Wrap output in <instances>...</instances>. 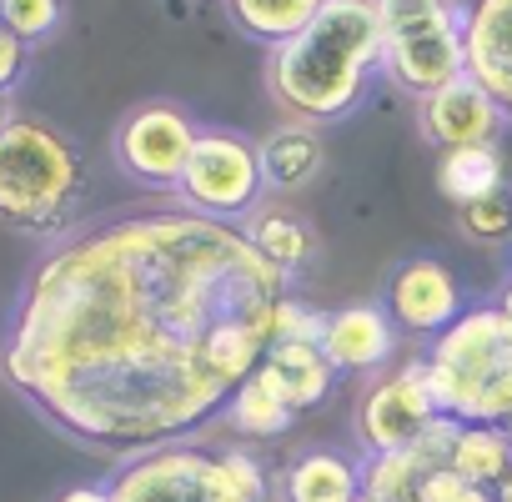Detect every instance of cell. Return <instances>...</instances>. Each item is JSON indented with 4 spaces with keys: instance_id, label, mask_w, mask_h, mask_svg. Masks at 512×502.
<instances>
[{
    "instance_id": "603a6c76",
    "label": "cell",
    "mask_w": 512,
    "mask_h": 502,
    "mask_svg": "<svg viewBox=\"0 0 512 502\" xmlns=\"http://www.w3.org/2000/svg\"><path fill=\"white\" fill-rule=\"evenodd\" d=\"M457 226L472 236V241H507L512 236V186L507 191H492L482 201H467L457 206Z\"/></svg>"
},
{
    "instance_id": "e0dca14e",
    "label": "cell",
    "mask_w": 512,
    "mask_h": 502,
    "mask_svg": "<svg viewBox=\"0 0 512 502\" xmlns=\"http://www.w3.org/2000/svg\"><path fill=\"white\" fill-rule=\"evenodd\" d=\"M256 151H262L267 191H307L322 176V166H327L322 131L317 126H297V121H282L267 141H256Z\"/></svg>"
},
{
    "instance_id": "7a4b0ae2",
    "label": "cell",
    "mask_w": 512,
    "mask_h": 502,
    "mask_svg": "<svg viewBox=\"0 0 512 502\" xmlns=\"http://www.w3.org/2000/svg\"><path fill=\"white\" fill-rule=\"evenodd\" d=\"M382 51L377 0H327L302 36L267 56V96L297 126H337L377 86Z\"/></svg>"
},
{
    "instance_id": "5bb4252c",
    "label": "cell",
    "mask_w": 512,
    "mask_h": 502,
    "mask_svg": "<svg viewBox=\"0 0 512 502\" xmlns=\"http://www.w3.org/2000/svg\"><path fill=\"white\" fill-rule=\"evenodd\" d=\"M241 231H246V241L262 251V257H267L287 282L302 277V272L312 267V257H317V226H312L297 206L262 201V206L241 221Z\"/></svg>"
},
{
    "instance_id": "277c9868",
    "label": "cell",
    "mask_w": 512,
    "mask_h": 502,
    "mask_svg": "<svg viewBox=\"0 0 512 502\" xmlns=\"http://www.w3.org/2000/svg\"><path fill=\"white\" fill-rule=\"evenodd\" d=\"M422 362L442 417L512 422V317L497 302L467 307L442 337H432Z\"/></svg>"
},
{
    "instance_id": "83f0119b",
    "label": "cell",
    "mask_w": 512,
    "mask_h": 502,
    "mask_svg": "<svg viewBox=\"0 0 512 502\" xmlns=\"http://www.w3.org/2000/svg\"><path fill=\"white\" fill-rule=\"evenodd\" d=\"M492 492H497V502H512V467H507V477H502Z\"/></svg>"
},
{
    "instance_id": "484cf974",
    "label": "cell",
    "mask_w": 512,
    "mask_h": 502,
    "mask_svg": "<svg viewBox=\"0 0 512 502\" xmlns=\"http://www.w3.org/2000/svg\"><path fill=\"white\" fill-rule=\"evenodd\" d=\"M26 66H31V46L21 36H11L6 26H0V91H16L26 81Z\"/></svg>"
},
{
    "instance_id": "3957f363",
    "label": "cell",
    "mask_w": 512,
    "mask_h": 502,
    "mask_svg": "<svg viewBox=\"0 0 512 502\" xmlns=\"http://www.w3.org/2000/svg\"><path fill=\"white\" fill-rule=\"evenodd\" d=\"M86 151L41 116L0 126V226L36 241H66L86 201Z\"/></svg>"
},
{
    "instance_id": "7402d4cb",
    "label": "cell",
    "mask_w": 512,
    "mask_h": 502,
    "mask_svg": "<svg viewBox=\"0 0 512 502\" xmlns=\"http://www.w3.org/2000/svg\"><path fill=\"white\" fill-rule=\"evenodd\" d=\"M0 26L26 46H41L66 26V0H0Z\"/></svg>"
},
{
    "instance_id": "5b68a950",
    "label": "cell",
    "mask_w": 512,
    "mask_h": 502,
    "mask_svg": "<svg viewBox=\"0 0 512 502\" xmlns=\"http://www.w3.org/2000/svg\"><path fill=\"white\" fill-rule=\"evenodd\" d=\"M382 76L407 96H432L467 76V0H377Z\"/></svg>"
},
{
    "instance_id": "ffe728a7",
    "label": "cell",
    "mask_w": 512,
    "mask_h": 502,
    "mask_svg": "<svg viewBox=\"0 0 512 502\" xmlns=\"http://www.w3.org/2000/svg\"><path fill=\"white\" fill-rule=\"evenodd\" d=\"M437 191L452 206L482 201L492 191H507V171L497 146H462V151H442L437 156Z\"/></svg>"
},
{
    "instance_id": "9a60e30c",
    "label": "cell",
    "mask_w": 512,
    "mask_h": 502,
    "mask_svg": "<svg viewBox=\"0 0 512 502\" xmlns=\"http://www.w3.org/2000/svg\"><path fill=\"white\" fill-rule=\"evenodd\" d=\"M256 372H262V377L282 392V402H287L292 412L322 407V402L332 397V382H337V367L322 357L317 342H272Z\"/></svg>"
},
{
    "instance_id": "7c38bea8",
    "label": "cell",
    "mask_w": 512,
    "mask_h": 502,
    "mask_svg": "<svg viewBox=\"0 0 512 502\" xmlns=\"http://www.w3.org/2000/svg\"><path fill=\"white\" fill-rule=\"evenodd\" d=\"M317 347L337 372H382L397 352V322L387 302H352L327 312Z\"/></svg>"
},
{
    "instance_id": "44dd1931",
    "label": "cell",
    "mask_w": 512,
    "mask_h": 502,
    "mask_svg": "<svg viewBox=\"0 0 512 502\" xmlns=\"http://www.w3.org/2000/svg\"><path fill=\"white\" fill-rule=\"evenodd\" d=\"M226 417H231V427H236L241 437H277V432H287V427H292V417H297V412L282 402V392H277L262 372H251V377L231 392Z\"/></svg>"
},
{
    "instance_id": "8992f818",
    "label": "cell",
    "mask_w": 512,
    "mask_h": 502,
    "mask_svg": "<svg viewBox=\"0 0 512 502\" xmlns=\"http://www.w3.org/2000/svg\"><path fill=\"white\" fill-rule=\"evenodd\" d=\"M176 196L196 216L241 226L267 201V176H262V151H256V141L241 136V131H226V126H201Z\"/></svg>"
},
{
    "instance_id": "ba28073f",
    "label": "cell",
    "mask_w": 512,
    "mask_h": 502,
    "mask_svg": "<svg viewBox=\"0 0 512 502\" xmlns=\"http://www.w3.org/2000/svg\"><path fill=\"white\" fill-rule=\"evenodd\" d=\"M201 121L181 101H141L111 131V161L146 191H176L191 161Z\"/></svg>"
},
{
    "instance_id": "f546056e",
    "label": "cell",
    "mask_w": 512,
    "mask_h": 502,
    "mask_svg": "<svg viewBox=\"0 0 512 502\" xmlns=\"http://www.w3.org/2000/svg\"><path fill=\"white\" fill-rule=\"evenodd\" d=\"M497 307H502V312H507V317H512V282H507V287H502V297H497Z\"/></svg>"
},
{
    "instance_id": "d4e9b609",
    "label": "cell",
    "mask_w": 512,
    "mask_h": 502,
    "mask_svg": "<svg viewBox=\"0 0 512 502\" xmlns=\"http://www.w3.org/2000/svg\"><path fill=\"white\" fill-rule=\"evenodd\" d=\"M322 322H327V312H312L307 302L282 297L277 322H272V342H317L322 337Z\"/></svg>"
},
{
    "instance_id": "4316f807",
    "label": "cell",
    "mask_w": 512,
    "mask_h": 502,
    "mask_svg": "<svg viewBox=\"0 0 512 502\" xmlns=\"http://www.w3.org/2000/svg\"><path fill=\"white\" fill-rule=\"evenodd\" d=\"M51 502H116V497H111V482H71Z\"/></svg>"
},
{
    "instance_id": "6da1fadb",
    "label": "cell",
    "mask_w": 512,
    "mask_h": 502,
    "mask_svg": "<svg viewBox=\"0 0 512 502\" xmlns=\"http://www.w3.org/2000/svg\"><path fill=\"white\" fill-rule=\"evenodd\" d=\"M282 297L287 277L231 221L186 206L111 216L31 267L0 377L81 447L191 442L262 367Z\"/></svg>"
},
{
    "instance_id": "d6986e66",
    "label": "cell",
    "mask_w": 512,
    "mask_h": 502,
    "mask_svg": "<svg viewBox=\"0 0 512 502\" xmlns=\"http://www.w3.org/2000/svg\"><path fill=\"white\" fill-rule=\"evenodd\" d=\"M447 467L477 487H497L512 467V437L507 427L492 422H457L452 442H447Z\"/></svg>"
},
{
    "instance_id": "ac0fdd59",
    "label": "cell",
    "mask_w": 512,
    "mask_h": 502,
    "mask_svg": "<svg viewBox=\"0 0 512 502\" xmlns=\"http://www.w3.org/2000/svg\"><path fill=\"white\" fill-rule=\"evenodd\" d=\"M322 6L327 0H226V16L246 41L277 51L292 36H302L322 16Z\"/></svg>"
},
{
    "instance_id": "f1b7e54d",
    "label": "cell",
    "mask_w": 512,
    "mask_h": 502,
    "mask_svg": "<svg viewBox=\"0 0 512 502\" xmlns=\"http://www.w3.org/2000/svg\"><path fill=\"white\" fill-rule=\"evenodd\" d=\"M11 116H16V106H11V96H6V91H0V126H6Z\"/></svg>"
},
{
    "instance_id": "9c48e42d",
    "label": "cell",
    "mask_w": 512,
    "mask_h": 502,
    "mask_svg": "<svg viewBox=\"0 0 512 502\" xmlns=\"http://www.w3.org/2000/svg\"><path fill=\"white\" fill-rule=\"evenodd\" d=\"M437 397L427 382V362L407 357L402 367L382 372L362 402H357V442L367 447V457L377 452H407L427 437V427L437 422Z\"/></svg>"
},
{
    "instance_id": "52a82bcc",
    "label": "cell",
    "mask_w": 512,
    "mask_h": 502,
    "mask_svg": "<svg viewBox=\"0 0 512 502\" xmlns=\"http://www.w3.org/2000/svg\"><path fill=\"white\" fill-rule=\"evenodd\" d=\"M116 502H256L226 467L221 447L171 442L136 452L111 477Z\"/></svg>"
},
{
    "instance_id": "4fadbf2b",
    "label": "cell",
    "mask_w": 512,
    "mask_h": 502,
    "mask_svg": "<svg viewBox=\"0 0 512 502\" xmlns=\"http://www.w3.org/2000/svg\"><path fill=\"white\" fill-rule=\"evenodd\" d=\"M467 76L512 121V0H467Z\"/></svg>"
},
{
    "instance_id": "4dcf8cb0",
    "label": "cell",
    "mask_w": 512,
    "mask_h": 502,
    "mask_svg": "<svg viewBox=\"0 0 512 502\" xmlns=\"http://www.w3.org/2000/svg\"><path fill=\"white\" fill-rule=\"evenodd\" d=\"M507 437H512V422H507Z\"/></svg>"
},
{
    "instance_id": "8fae6325",
    "label": "cell",
    "mask_w": 512,
    "mask_h": 502,
    "mask_svg": "<svg viewBox=\"0 0 512 502\" xmlns=\"http://www.w3.org/2000/svg\"><path fill=\"white\" fill-rule=\"evenodd\" d=\"M387 312H392V322H397L402 332H412V337H442V332L467 312L462 282H457L437 257H412V262H402V267L392 272V282H387Z\"/></svg>"
},
{
    "instance_id": "30bf717a",
    "label": "cell",
    "mask_w": 512,
    "mask_h": 502,
    "mask_svg": "<svg viewBox=\"0 0 512 502\" xmlns=\"http://www.w3.org/2000/svg\"><path fill=\"white\" fill-rule=\"evenodd\" d=\"M417 131H422V141H432L437 151L497 146L502 131H507V116H502V106H497L472 76H457V81H447L442 91H432V96L417 101Z\"/></svg>"
},
{
    "instance_id": "cb8c5ba5",
    "label": "cell",
    "mask_w": 512,
    "mask_h": 502,
    "mask_svg": "<svg viewBox=\"0 0 512 502\" xmlns=\"http://www.w3.org/2000/svg\"><path fill=\"white\" fill-rule=\"evenodd\" d=\"M417 502H497V492H492V487H477V482H467V477H457V472L442 462V467H432V472L417 482Z\"/></svg>"
},
{
    "instance_id": "2e32d148",
    "label": "cell",
    "mask_w": 512,
    "mask_h": 502,
    "mask_svg": "<svg viewBox=\"0 0 512 502\" xmlns=\"http://www.w3.org/2000/svg\"><path fill=\"white\" fill-rule=\"evenodd\" d=\"M282 502H357L362 497V467L337 447H312L292 457V467L277 477Z\"/></svg>"
}]
</instances>
